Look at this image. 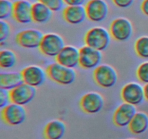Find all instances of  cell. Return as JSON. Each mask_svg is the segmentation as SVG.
<instances>
[{
	"instance_id": "6da1fadb",
	"label": "cell",
	"mask_w": 148,
	"mask_h": 139,
	"mask_svg": "<svg viewBox=\"0 0 148 139\" xmlns=\"http://www.w3.org/2000/svg\"><path fill=\"white\" fill-rule=\"evenodd\" d=\"M110 31L103 27H94L90 29L85 36V43L98 51H105L111 42Z\"/></svg>"
},
{
	"instance_id": "4dcf8cb0",
	"label": "cell",
	"mask_w": 148,
	"mask_h": 139,
	"mask_svg": "<svg viewBox=\"0 0 148 139\" xmlns=\"http://www.w3.org/2000/svg\"><path fill=\"white\" fill-rule=\"evenodd\" d=\"M142 12L145 15L148 16V0H144L141 4Z\"/></svg>"
},
{
	"instance_id": "f1b7e54d",
	"label": "cell",
	"mask_w": 148,
	"mask_h": 139,
	"mask_svg": "<svg viewBox=\"0 0 148 139\" xmlns=\"http://www.w3.org/2000/svg\"><path fill=\"white\" fill-rule=\"evenodd\" d=\"M135 0H112L114 4L117 7L121 9H127L131 7L134 3Z\"/></svg>"
},
{
	"instance_id": "5b68a950",
	"label": "cell",
	"mask_w": 148,
	"mask_h": 139,
	"mask_svg": "<svg viewBox=\"0 0 148 139\" xmlns=\"http://www.w3.org/2000/svg\"><path fill=\"white\" fill-rule=\"evenodd\" d=\"M1 119L10 126L23 124L27 118V111L24 106L11 102L1 110Z\"/></svg>"
},
{
	"instance_id": "d6986e66",
	"label": "cell",
	"mask_w": 148,
	"mask_h": 139,
	"mask_svg": "<svg viewBox=\"0 0 148 139\" xmlns=\"http://www.w3.org/2000/svg\"><path fill=\"white\" fill-rule=\"evenodd\" d=\"M23 83L21 72H0V88L1 89L10 91Z\"/></svg>"
},
{
	"instance_id": "30bf717a",
	"label": "cell",
	"mask_w": 148,
	"mask_h": 139,
	"mask_svg": "<svg viewBox=\"0 0 148 139\" xmlns=\"http://www.w3.org/2000/svg\"><path fill=\"white\" fill-rule=\"evenodd\" d=\"M88 19L94 23H100L107 18L109 7L105 0H89L85 5Z\"/></svg>"
},
{
	"instance_id": "1f68e13d",
	"label": "cell",
	"mask_w": 148,
	"mask_h": 139,
	"mask_svg": "<svg viewBox=\"0 0 148 139\" xmlns=\"http://www.w3.org/2000/svg\"><path fill=\"white\" fill-rule=\"evenodd\" d=\"M144 90H145V99L148 101V83L145 84V85L144 86Z\"/></svg>"
},
{
	"instance_id": "e0dca14e",
	"label": "cell",
	"mask_w": 148,
	"mask_h": 139,
	"mask_svg": "<svg viewBox=\"0 0 148 139\" xmlns=\"http://www.w3.org/2000/svg\"><path fill=\"white\" fill-rule=\"evenodd\" d=\"M63 17L65 21L71 25L81 24L88 18L84 6H66L63 10Z\"/></svg>"
},
{
	"instance_id": "4316f807",
	"label": "cell",
	"mask_w": 148,
	"mask_h": 139,
	"mask_svg": "<svg viewBox=\"0 0 148 139\" xmlns=\"http://www.w3.org/2000/svg\"><path fill=\"white\" fill-rule=\"evenodd\" d=\"M11 33V26L6 20H0V42L6 41Z\"/></svg>"
},
{
	"instance_id": "4fadbf2b",
	"label": "cell",
	"mask_w": 148,
	"mask_h": 139,
	"mask_svg": "<svg viewBox=\"0 0 148 139\" xmlns=\"http://www.w3.org/2000/svg\"><path fill=\"white\" fill-rule=\"evenodd\" d=\"M137 112L135 106L126 102L122 103L114 111L113 115L114 124L118 127H128Z\"/></svg>"
},
{
	"instance_id": "d6a6232c",
	"label": "cell",
	"mask_w": 148,
	"mask_h": 139,
	"mask_svg": "<svg viewBox=\"0 0 148 139\" xmlns=\"http://www.w3.org/2000/svg\"><path fill=\"white\" fill-rule=\"evenodd\" d=\"M127 139H137V138H127Z\"/></svg>"
},
{
	"instance_id": "277c9868",
	"label": "cell",
	"mask_w": 148,
	"mask_h": 139,
	"mask_svg": "<svg viewBox=\"0 0 148 139\" xmlns=\"http://www.w3.org/2000/svg\"><path fill=\"white\" fill-rule=\"evenodd\" d=\"M93 78L100 87L103 88H110L116 84L118 74L112 66L103 64L94 70Z\"/></svg>"
},
{
	"instance_id": "ffe728a7",
	"label": "cell",
	"mask_w": 148,
	"mask_h": 139,
	"mask_svg": "<svg viewBox=\"0 0 148 139\" xmlns=\"http://www.w3.org/2000/svg\"><path fill=\"white\" fill-rule=\"evenodd\" d=\"M53 12L40 1H36L33 4L32 17L33 22L37 24H45L51 19Z\"/></svg>"
},
{
	"instance_id": "ba28073f",
	"label": "cell",
	"mask_w": 148,
	"mask_h": 139,
	"mask_svg": "<svg viewBox=\"0 0 148 139\" xmlns=\"http://www.w3.org/2000/svg\"><path fill=\"white\" fill-rule=\"evenodd\" d=\"M104 104L103 96L96 91H90L85 94L79 101L81 109L89 114L99 113L103 108Z\"/></svg>"
},
{
	"instance_id": "9c48e42d",
	"label": "cell",
	"mask_w": 148,
	"mask_h": 139,
	"mask_svg": "<svg viewBox=\"0 0 148 139\" xmlns=\"http://www.w3.org/2000/svg\"><path fill=\"white\" fill-rule=\"evenodd\" d=\"M103 55L101 51L88 46L79 49V66L85 70H95L101 65Z\"/></svg>"
},
{
	"instance_id": "603a6c76",
	"label": "cell",
	"mask_w": 148,
	"mask_h": 139,
	"mask_svg": "<svg viewBox=\"0 0 148 139\" xmlns=\"http://www.w3.org/2000/svg\"><path fill=\"white\" fill-rule=\"evenodd\" d=\"M134 50L140 58L148 59V36H142L137 39L134 43Z\"/></svg>"
},
{
	"instance_id": "ac0fdd59",
	"label": "cell",
	"mask_w": 148,
	"mask_h": 139,
	"mask_svg": "<svg viewBox=\"0 0 148 139\" xmlns=\"http://www.w3.org/2000/svg\"><path fill=\"white\" fill-rule=\"evenodd\" d=\"M66 126L60 120H53L45 126L43 135L46 139H62L66 133Z\"/></svg>"
},
{
	"instance_id": "836d02e7",
	"label": "cell",
	"mask_w": 148,
	"mask_h": 139,
	"mask_svg": "<svg viewBox=\"0 0 148 139\" xmlns=\"http://www.w3.org/2000/svg\"><path fill=\"white\" fill-rule=\"evenodd\" d=\"M27 1H34V0H27Z\"/></svg>"
},
{
	"instance_id": "7c38bea8",
	"label": "cell",
	"mask_w": 148,
	"mask_h": 139,
	"mask_svg": "<svg viewBox=\"0 0 148 139\" xmlns=\"http://www.w3.org/2000/svg\"><path fill=\"white\" fill-rule=\"evenodd\" d=\"M23 81L25 83L37 88L45 83L47 72L41 67L37 65H30L25 67L21 71Z\"/></svg>"
},
{
	"instance_id": "83f0119b",
	"label": "cell",
	"mask_w": 148,
	"mask_h": 139,
	"mask_svg": "<svg viewBox=\"0 0 148 139\" xmlns=\"http://www.w3.org/2000/svg\"><path fill=\"white\" fill-rule=\"evenodd\" d=\"M11 103L10 91L0 88V108L3 109Z\"/></svg>"
},
{
	"instance_id": "d4e9b609",
	"label": "cell",
	"mask_w": 148,
	"mask_h": 139,
	"mask_svg": "<svg viewBox=\"0 0 148 139\" xmlns=\"http://www.w3.org/2000/svg\"><path fill=\"white\" fill-rule=\"evenodd\" d=\"M47 6L53 12H56L63 10L65 8V4L64 0H38Z\"/></svg>"
},
{
	"instance_id": "8fae6325",
	"label": "cell",
	"mask_w": 148,
	"mask_h": 139,
	"mask_svg": "<svg viewBox=\"0 0 148 139\" xmlns=\"http://www.w3.org/2000/svg\"><path fill=\"white\" fill-rule=\"evenodd\" d=\"M43 34L37 29L30 28L20 32L16 36V41L21 47L34 49L40 47Z\"/></svg>"
},
{
	"instance_id": "9a60e30c",
	"label": "cell",
	"mask_w": 148,
	"mask_h": 139,
	"mask_svg": "<svg viewBox=\"0 0 148 139\" xmlns=\"http://www.w3.org/2000/svg\"><path fill=\"white\" fill-rule=\"evenodd\" d=\"M33 4L27 0H18L14 2L12 17L20 24H29L33 22Z\"/></svg>"
},
{
	"instance_id": "484cf974",
	"label": "cell",
	"mask_w": 148,
	"mask_h": 139,
	"mask_svg": "<svg viewBox=\"0 0 148 139\" xmlns=\"http://www.w3.org/2000/svg\"><path fill=\"white\" fill-rule=\"evenodd\" d=\"M137 76L141 83L145 84L148 83V62L140 64L137 70Z\"/></svg>"
},
{
	"instance_id": "f546056e",
	"label": "cell",
	"mask_w": 148,
	"mask_h": 139,
	"mask_svg": "<svg viewBox=\"0 0 148 139\" xmlns=\"http://www.w3.org/2000/svg\"><path fill=\"white\" fill-rule=\"evenodd\" d=\"M66 6H84L87 0H64Z\"/></svg>"
},
{
	"instance_id": "8992f818",
	"label": "cell",
	"mask_w": 148,
	"mask_h": 139,
	"mask_svg": "<svg viewBox=\"0 0 148 139\" xmlns=\"http://www.w3.org/2000/svg\"><path fill=\"white\" fill-rule=\"evenodd\" d=\"M109 31L114 40L119 42H125L132 37L134 29L130 20L125 17H118L111 23Z\"/></svg>"
},
{
	"instance_id": "44dd1931",
	"label": "cell",
	"mask_w": 148,
	"mask_h": 139,
	"mask_svg": "<svg viewBox=\"0 0 148 139\" xmlns=\"http://www.w3.org/2000/svg\"><path fill=\"white\" fill-rule=\"evenodd\" d=\"M128 128L134 135H141L145 133L148 129V115L143 111H137Z\"/></svg>"
},
{
	"instance_id": "5bb4252c",
	"label": "cell",
	"mask_w": 148,
	"mask_h": 139,
	"mask_svg": "<svg viewBox=\"0 0 148 139\" xmlns=\"http://www.w3.org/2000/svg\"><path fill=\"white\" fill-rule=\"evenodd\" d=\"M36 96V88L27 84L22 83L10 91L11 102L25 106L31 102Z\"/></svg>"
},
{
	"instance_id": "7402d4cb",
	"label": "cell",
	"mask_w": 148,
	"mask_h": 139,
	"mask_svg": "<svg viewBox=\"0 0 148 139\" xmlns=\"http://www.w3.org/2000/svg\"><path fill=\"white\" fill-rule=\"evenodd\" d=\"M17 62L16 54L10 49H4L0 52V67L2 69H11Z\"/></svg>"
},
{
	"instance_id": "7a4b0ae2",
	"label": "cell",
	"mask_w": 148,
	"mask_h": 139,
	"mask_svg": "<svg viewBox=\"0 0 148 139\" xmlns=\"http://www.w3.org/2000/svg\"><path fill=\"white\" fill-rule=\"evenodd\" d=\"M46 72L52 81L62 85H71L77 78V73L73 68L65 67L57 62L49 65Z\"/></svg>"
},
{
	"instance_id": "3957f363",
	"label": "cell",
	"mask_w": 148,
	"mask_h": 139,
	"mask_svg": "<svg viewBox=\"0 0 148 139\" xmlns=\"http://www.w3.org/2000/svg\"><path fill=\"white\" fill-rule=\"evenodd\" d=\"M64 46V40L60 35L49 33L44 34L39 49L46 56L56 58Z\"/></svg>"
},
{
	"instance_id": "52a82bcc",
	"label": "cell",
	"mask_w": 148,
	"mask_h": 139,
	"mask_svg": "<svg viewBox=\"0 0 148 139\" xmlns=\"http://www.w3.org/2000/svg\"><path fill=\"white\" fill-rule=\"evenodd\" d=\"M121 96L124 102L137 107L145 99L144 87L138 83H129L121 89Z\"/></svg>"
},
{
	"instance_id": "cb8c5ba5",
	"label": "cell",
	"mask_w": 148,
	"mask_h": 139,
	"mask_svg": "<svg viewBox=\"0 0 148 139\" xmlns=\"http://www.w3.org/2000/svg\"><path fill=\"white\" fill-rule=\"evenodd\" d=\"M14 3L10 0H0V20H6L13 15Z\"/></svg>"
},
{
	"instance_id": "2e32d148",
	"label": "cell",
	"mask_w": 148,
	"mask_h": 139,
	"mask_svg": "<svg viewBox=\"0 0 148 139\" xmlns=\"http://www.w3.org/2000/svg\"><path fill=\"white\" fill-rule=\"evenodd\" d=\"M58 63L69 68H75L79 65V49L74 46H65L56 57Z\"/></svg>"
}]
</instances>
